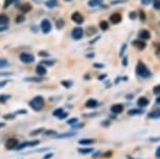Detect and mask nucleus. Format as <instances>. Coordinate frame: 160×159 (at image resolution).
<instances>
[{
    "label": "nucleus",
    "mask_w": 160,
    "mask_h": 159,
    "mask_svg": "<svg viewBox=\"0 0 160 159\" xmlns=\"http://www.w3.org/2000/svg\"><path fill=\"white\" fill-rule=\"evenodd\" d=\"M136 73H137V76H139L140 77H142V79H148V77H150L152 76L150 69L144 65V63L141 61L138 62V64L136 65Z\"/></svg>",
    "instance_id": "1"
},
{
    "label": "nucleus",
    "mask_w": 160,
    "mask_h": 159,
    "mask_svg": "<svg viewBox=\"0 0 160 159\" xmlns=\"http://www.w3.org/2000/svg\"><path fill=\"white\" fill-rule=\"evenodd\" d=\"M28 105L32 110L40 111V110L43 109V107H44V98L42 97H40V95H38V97L32 98V100L29 102Z\"/></svg>",
    "instance_id": "2"
},
{
    "label": "nucleus",
    "mask_w": 160,
    "mask_h": 159,
    "mask_svg": "<svg viewBox=\"0 0 160 159\" xmlns=\"http://www.w3.org/2000/svg\"><path fill=\"white\" fill-rule=\"evenodd\" d=\"M19 59L21 62H23L24 64H31V63L35 62V57L32 53L28 52H22L19 56Z\"/></svg>",
    "instance_id": "3"
},
{
    "label": "nucleus",
    "mask_w": 160,
    "mask_h": 159,
    "mask_svg": "<svg viewBox=\"0 0 160 159\" xmlns=\"http://www.w3.org/2000/svg\"><path fill=\"white\" fill-rule=\"evenodd\" d=\"M19 145V140L15 137H11L5 142V149L11 151V150H16L17 146Z\"/></svg>",
    "instance_id": "4"
},
{
    "label": "nucleus",
    "mask_w": 160,
    "mask_h": 159,
    "mask_svg": "<svg viewBox=\"0 0 160 159\" xmlns=\"http://www.w3.org/2000/svg\"><path fill=\"white\" fill-rule=\"evenodd\" d=\"M40 142L39 140H31V142H24L22 143H19V145L17 146L16 150H22V149H25V148H28V147H36L38 146Z\"/></svg>",
    "instance_id": "5"
},
{
    "label": "nucleus",
    "mask_w": 160,
    "mask_h": 159,
    "mask_svg": "<svg viewBox=\"0 0 160 159\" xmlns=\"http://www.w3.org/2000/svg\"><path fill=\"white\" fill-rule=\"evenodd\" d=\"M83 35H84V31L83 28L81 27H75L73 28V31L71 32V36L74 40H81L83 38Z\"/></svg>",
    "instance_id": "6"
},
{
    "label": "nucleus",
    "mask_w": 160,
    "mask_h": 159,
    "mask_svg": "<svg viewBox=\"0 0 160 159\" xmlns=\"http://www.w3.org/2000/svg\"><path fill=\"white\" fill-rule=\"evenodd\" d=\"M71 19L74 23H77V24H82L84 22V17L80 12H74V13L71 15Z\"/></svg>",
    "instance_id": "7"
},
{
    "label": "nucleus",
    "mask_w": 160,
    "mask_h": 159,
    "mask_svg": "<svg viewBox=\"0 0 160 159\" xmlns=\"http://www.w3.org/2000/svg\"><path fill=\"white\" fill-rule=\"evenodd\" d=\"M41 29H42V32H43L44 34H48V32L51 31V23L47 19L42 20V22H41Z\"/></svg>",
    "instance_id": "8"
},
{
    "label": "nucleus",
    "mask_w": 160,
    "mask_h": 159,
    "mask_svg": "<svg viewBox=\"0 0 160 159\" xmlns=\"http://www.w3.org/2000/svg\"><path fill=\"white\" fill-rule=\"evenodd\" d=\"M123 105L122 104H114L111 106L110 108V111L112 113H114V114H120V113L123 111Z\"/></svg>",
    "instance_id": "9"
},
{
    "label": "nucleus",
    "mask_w": 160,
    "mask_h": 159,
    "mask_svg": "<svg viewBox=\"0 0 160 159\" xmlns=\"http://www.w3.org/2000/svg\"><path fill=\"white\" fill-rule=\"evenodd\" d=\"M132 45L134 47H136V48L138 49H140V50H142L146 48V46H147V44L144 43V41L142 40H140V39H137V40H134L132 42Z\"/></svg>",
    "instance_id": "10"
},
{
    "label": "nucleus",
    "mask_w": 160,
    "mask_h": 159,
    "mask_svg": "<svg viewBox=\"0 0 160 159\" xmlns=\"http://www.w3.org/2000/svg\"><path fill=\"white\" fill-rule=\"evenodd\" d=\"M122 17L119 13H114L110 16V21L113 24H118L120 21H122Z\"/></svg>",
    "instance_id": "11"
},
{
    "label": "nucleus",
    "mask_w": 160,
    "mask_h": 159,
    "mask_svg": "<svg viewBox=\"0 0 160 159\" xmlns=\"http://www.w3.org/2000/svg\"><path fill=\"white\" fill-rule=\"evenodd\" d=\"M138 37H139L140 40H142V41L150 40V39H151V32L149 31H147V29H142V31L139 32Z\"/></svg>",
    "instance_id": "12"
},
{
    "label": "nucleus",
    "mask_w": 160,
    "mask_h": 159,
    "mask_svg": "<svg viewBox=\"0 0 160 159\" xmlns=\"http://www.w3.org/2000/svg\"><path fill=\"white\" fill-rule=\"evenodd\" d=\"M86 108H90V109H93V108H96L98 106V102L94 100V98H90V100H88L86 102L85 104Z\"/></svg>",
    "instance_id": "13"
},
{
    "label": "nucleus",
    "mask_w": 160,
    "mask_h": 159,
    "mask_svg": "<svg viewBox=\"0 0 160 159\" xmlns=\"http://www.w3.org/2000/svg\"><path fill=\"white\" fill-rule=\"evenodd\" d=\"M149 104H150L149 100H148L147 97H139V98H138V101H137V105H138V106H139V107H141V108L147 107Z\"/></svg>",
    "instance_id": "14"
},
{
    "label": "nucleus",
    "mask_w": 160,
    "mask_h": 159,
    "mask_svg": "<svg viewBox=\"0 0 160 159\" xmlns=\"http://www.w3.org/2000/svg\"><path fill=\"white\" fill-rule=\"evenodd\" d=\"M36 72H37L38 76L42 77V76H45V74H46L47 70H46V68L44 67V65L40 64V65H38L37 67H36Z\"/></svg>",
    "instance_id": "15"
},
{
    "label": "nucleus",
    "mask_w": 160,
    "mask_h": 159,
    "mask_svg": "<svg viewBox=\"0 0 160 159\" xmlns=\"http://www.w3.org/2000/svg\"><path fill=\"white\" fill-rule=\"evenodd\" d=\"M74 132H66V133H61L57 135V138L58 139H63V138H70V137L74 136Z\"/></svg>",
    "instance_id": "16"
},
{
    "label": "nucleus",
    "mask_w": 160,
    "mask_h": 159,
    "mask_svg": "<svg viewBox=\"0 0 160 159\" xmlns=\"http://www.w3.org/2000/svg\"><path fill=\"white\" fill-rule=\"evenodd\" d=\"M95 142V140L94 139H92V138H84V139H81V140H78V143L80 145H82V146H90V145H93V143Z\"/></svg>",
    "instance_id": "17"
},
{
    "label": "nucleus",
    "mask_w": 160,
    "mask_h": 159,
    "mask_svg": "<svg viewBox=\"0 0 160 159\" xmlns=\"http://www.w3.org/2000/svg\"><path fill=\"white\" fill-rule=\"evenodd\" d=\"M148 117L151 118V119H157V118H160V110H154V111H151V112L148 114Z\"/></svg>",
    "instance_id": "18"
},
{
    "label": "nucleus",
    "mask_w": 160,
    "mask_h": 159,
    "mask_svg": "<svg viewBox=\"0 0 160 159\" xmlns=\"http://www.w3.org/2000/svg\"><path fill=\"white\" fill-rule=\"evenodd\" d=\"M8 17L5 14H0V25H7L8 23Z\"/></svg>",
    "instance_id": "19"
},
{
    "label": "nucleus",
    "mask_w": 160,
    "mask_h": 159,
    "mask_svg": "<svg viewBox=\"0 0 160 159\" xmlns=\"http://www.w3.org/2000/svg\"><path fill=\"white\" fill-rule=\"evenodd\" d=\"M45 5L49 8H53V7H58V0H47V1L45 2Z\"/></svg>",
    "instance_id": "20"
},
{
    "label": "nucleus",
    "mask_w": 160,
    "mask_h": 159,
    "mask_svg": "<svg viewBox=\"0 0 160 159\" xmlns=\"http://www.w3.org/2000/svg\"><path fill=\"white\" fill-rule=\"evenodd\" d=\"M19 8H20V11L22 12V13H28V12H29L32 10V5L28 4V3H24L22 5H20Z\"/></svg>",
    "instance_id": "21"
},
{
    "label": "nucleus",
    "mask_w": 160,
    "mask_h": 159,
    "mask_svg": "<svg viewBox=\"0 0 160 159\" xmlns=\"http://www.w3.org/2000/svg\"><path fill=\"white\" fill-rule=\"evenodd\" d=\"M102 3V0H89L88 1V5L91 7H98Z\"/></svg>",
    "instance_id": "22"
},
{
    "label": "nucleus",
    "mask_w": 160,
    "mask_h": 159,
    "mask_svg": "<svg viewBox=\"0 0 160 159\" xmlns=\"http://www.w3.org/2000/svg\"><path fill=\"white\" fill-rule=\"evenodd\" d=\"M78 152L81 153V154H83V155H86V154L91 153L92 149L91 148H80V149H78Z\"/></svg>",
    "instance_id": "23"
},
{
    "label": "nucleus",
    "mask_w": 160,
    "mask_h": 159,
    "mask_svg": "<svg viewBox=\"0 0 160 159\" xmlns=\"http://www.w3.org/2000/svg\"><path fill=\"white\" fill-rule=\"evenodd\" d=\"M24 81H26V82H35V83H39V82H42L43 79H41V77H25Z\"/></svg>",
    "instance_id": "24"
},
{
    "label": "nucleus",
    "mask_w": 160,
    "mask_h": 159,
    "mask_svg": "<svg viewBox=\"0 0 160 159\" xmlns=\"http://www.w3.org/2000/svg\"><path fill=\"white\" fill-rule=\"evenodd\" d=\"M99 28H101L102 31H107V29L109 28V23L105 20L101 21V22H99Z\"/></svg>",
    "instance_id": "25"
},
{
    "label": "nucleus",
    "mask_w": 160,
    "mask_h": 159,
    "mask_svg": "<svg viewBox=\"0 0 160 159\" xmlns=\"http://www.w3.org/2000/svg\"><path fill=\"white\" fill-rule=\"evenodd\" d=\"M128 113H129V115H139L141 113H143V111L140 109H131V110H129Z\"/></svg>",
    "instance_id": "26"
},
{
    "label": "nucleus",
    "mask_w": 160,
    "mask_h": 159,
    "mask_svg": "<svg viewBox=\"0 0 160 159\" xmlns=\"http://www.w3.org/2000/svg\"><path fill=\"white\" fill-rule=\"evenodd\" d=\"M10 65V63L7 59H3V58H0V68H3V67H7V66Z\"/></svg>",
    "instance_id": "27"
},
{
    "label": "nucleus",
    "mask_w": 160,
    "mask_h": 159,
    "mask_svg": "<svg viewBox=\"0 0 160 159\" xmlns=\"http://www.w3.org/2000/svg\"><path fill=\"white\" fill-rule=\"evenodd\" d=\"M63 112H64V110H63V108H58V109H56L55 111H53L52 115H53V116H57V117H59V116L61 115Z\"/></svg>",
    "instance_id": "28"
},
{
    "label": "nucleus",
    "mask_w": 160,
    "mask_h": 159,
    "mask_svg": "<svg viewBox=\"0 0 160 159\" xmlns=\"http://www.w3.org/2000/svg\"><path fill=\"white\" fill-rule=\"evenodd\" d=\"M95 32H96V28L94 26H90V27L87 29V36H92V35H94Z\"/></svg>",
    "instance_id": "29"
},
{
    "label": "nucleus",
    "mask_w": 160,
    "mask_h": 159,
    "mask_svg": "<svg viewBox=\"0 0 160 159\" xmlns=\"http://www.w3.org/2000/svg\"><path fill=\"white\" fill-rule=\"evenodd\" d=\"M64 24H65V22H64V20L63 19H59L58 21L56 22V25H57V28H62L63 26H64Z\"/></svg>",
    "instance_id": "30"
},
{
    "label": "nucleus",
    "mask_w": 160,
    "mask_h": 159,
    "mask_svg": "<svg viewBox=\"0 0 160 159\" xmlns=\"http://www.w3.org/2000/svg\"><path fill=\"white\" fill-rule=\"evenodd\" d=\"M43 131H44V129H42V128H40V129H36L35 131L31 132V136H36V135H38V134H41Z\"/></svg>",
    "instance_id": "31"
},
{
    "label": "nucleus",
    "mask_w": 160,
    "mask_h": 159,
    "mask_svg": "<svg viewBox=\"0 0 160 159\" xmlns=\"http://www.w3.org/2000/svg\"><path fill=\"white\" fill-rule=\"evenodd\" d=\"M61 85L64 86L65 88H70L72 86V82H70V81H63V82H61Z\"/></svg>",
    "instance_id": "32"
},
{
    "label": "nucleus",
    "mask_w": 160,
    "mask_h": 159,
    "mask_svg": "<svg viewBox=\"0 0 160 159\" xmlns=\"http://www.w3.org/2000/svg\"><path fill=\"white\" fill-rule=\"evenodd\" d=\"M153 7L156 10H160V0H153Z\"/></svg>",
    "instance_id": "33"
},
{
    "label": "nucleus",
    "mask_w": 160,
    "mask_h": 159,
    "mask_svg": "<svg viewBox=\"0 0 160 159\" xmlns=\"http://www.w3.org/2000/svg\"><path fill=\"white\" fill-rule=\"evenodd\" d=\"M10 97H11L10 95H4V94L0 95V103H5Z\"/></svg>",
    "instance_id": "34"
},
{
    "label": "nucleus",
    "mask_w": 160,
    "mask_h": 159,
    "mask_svg": "<svg viewBox=\"0 0 160 159\" xmlns=\"http://www.w3.org/2000/svg\"><path fill=\"white\" fill-rule=\"evenodd\" d=\"M77 122H78V118H75V117L70 118V119H68V121H67V124L70 125V126H74Z\"/></svg>",
    "instance_id": "35"
},
{
    "label": "nucleus",
    "mask_w": 160,
    "mask_h": 159,
    "mask_svg": "<svg viewBox=\"0 0 160 159\" xmlns=\"http://www.w3.org/2000/svg\"><path fill=\"white\" fill-rule=\"evenodd\" d=\"M24 20H25V17H24L23 15H19V16H17V18H16V22H17V23L23 22Z\"/></svg>",
    "instance_id": "36"
},
{
    "label": "nucleus",
    "mask_w": 160,
    "mask_h": 159,
    "mask_svg": "<svg viewBox=\"0 0 160 159\" xmlns=\"http://www.w3.org/2000/svg\"><path fill=\"white\" fill-rule=\"evenodd\" d=\"M13 1L14 0H4V4H3V7L7 8L10 7L11 4H13Z\"/></svg>",
    "instance_id": "37"
},
{
    "label": "nucleus",
    "mask_w": 160,
    "mask_h": 159,
    "mask_svg": "<svg viewBox=\"0 0 160 159\" xmlns=\"http://www.w3.org/2000/svg\"><path fill=\"white\" fill-rule=\"evenodd\" d=\"M153 92L155 94H160V85H157L153 88Z\"/></svg>",
    "instance_id": "38"
},
{
    "label": "nucleus",
    "mask_w": 160,
    "mask_h": 159,
    "mask_svg": "<svg viewBox=\"0 0 160 159\" xmlns=\"http://www.w3.org/2000/svg\"><path fill=\"white\" fill-rule=\"evenodd\" d=\"M127 2V0H113L111 1V4H118V3H125Z\"/></svg>",
    "instance_id": "39"
},
{
    "label": "nucleus",
    "mask_w": 160,
    "mask_h": 159,
    "mask_svg": "<svg viewBox=\"0 0 160 159\" xmlns=\"http://www.w3.org/2000/svg\"><path fill=\"white\" fill-rule=\"evenodd\" d=\"M139 16H140L141 21H144V20H146V14H144V12H143V11H140V12H139Z\"/></svg>",
    "instance_id": "40"
},
{
    "label": "nucleus",
    "mask_w": 160,
    "mask_h": 159,
    "mask_svg": "<svg viewBox=\"0 0 160 159\" xmlns=\"http://www.w3.org/2000/svg\"><path fill=\"white\" fill-rule=\"evenodd\" d=\"M53 61H43V62H41V64L42 65H52L53 64Z\"/></svg>",
    "instance_id": "41"
},
{
    "label": "nucleus",
    "mask_w": 160,
    "mask_h": 159,
    "mask_svg": "<svg viewBox=\"0 0 160 159\" xmlns=\"http://www.w3.org/2000/svg\"><path fill=\"white\" fill-rule=\"evenodd\" d=\"M67 115H68V113H66V112H63L62 114L60 115L58 118H59V119H64V118H66V117H67Z\"/></svg>",
    "instance_id": "42"
},
{
    "label": "nucleus",
    "mask_w": 160,
    "mask_h": 159,
    "mask_svg": "<svg viewBox=\"0 0 160 159\" xmlns=\"http://www.w3.org/2000/svg\"><path fill=\"white\" fill-rule=\"evenodd\" d=\"M155 155H156V157H157V158H160V147H158V148L156 149Z\"/></svg>",
    "instance_id": "43"
},
{
    "label": "nucleus",
    "mask_w": 160,
    "mask_h": 159,
    "mask_svg": "<svg viewBox=\"0 0 160 159\" xmlns=\"http://www.w3.org/2000/svg\"><path fill=\"white\" fill-rule=\"evenodd\" d=\"M136 16H137V14L135 13V12H132V13L129 15V17L131 18V19H135V18H136Z\"/></svg>",
    "instance_id": "44"
},
{
    "label": "nucleus",
    "mask_w": 160,
    "mask_h": 159,
    "mask_svg": "<svg viewBox=\"0 0 160 159\" xmlns=\"http://www.w3.org/2000/svg\"><path fill=\"white\" fill-rule=\"evenodd\" d=\"M45 134L46 135H56V131H53V130H50V131H46L45 132Z\"/></svg>",
    "instance_id": "45"
},
{
    "label": "nucleus",
    "mask_w": 160,
    "mask_h": 159,
    "mask_svg": "<svg viewBox=\"0 0 160 159\" xmlns=\"http://www.w3.org/2000/svg\"><path fill=\"white\" fill-rule=\"evenodd\" d=\"M52 156H53L52 153H49V154H46V155H45L42 159H50L51 157H52Z\"/></svg>",
    "instance_id": "46"
},
{
    "label": "nucleus",
    "mask_w": 160,
    "mask_h": 159,
    "mask_svg": "<svg viewBox=\"0 0 160 159\" xmlns=\"http://www.w3.org/2000/svg\"><path fill=\"white\" fill-rule=\"evenodd\" d=\"M93 67H95V68H102V67H104V65H102V64H98V63H94V64H93Z\"/></svg>",
    "instance_id": "47"
},
{
    "label": "nucleus",
    "mask_w": 160,
    "mask_h": 159,
    "mask_svg": "<svg viewBox=\"0 0 160 159\" xmlns=\"http://www.w3.org/2000/svg\"><path fill=\"white\" fill-rule=\"evenodd\" d=\"M151 1H152V0H141V3L144 5H148L151 3Z\"/></svg>",
    "instance_id": "48"
},
{
    "label": "nucleus",
    "mask_w": 160,
    "mask_h": 159,
    "mask_svg": "<svg viewBox=\"0 0 160 159\" xmlns=\"http://www.w3.org/2000/svg\"><path fill=\"white\" fill-rule=\"evenodd\" d=\"M39 53H40L41 57H49V53L46 52H40Z\"/></svg>",
    "instance_id": "49"
},
{
    "label": "nucleus",
    "mask_w": 160,
    "mask_h": 159,
    "mask_svg": "<svg viewBox=\"0 0 160 159\" xmlns=\"http://www.w3.org/2000/svg\"><path fill=\"white\" fill-rule=\"evenodd\" d=\"M26 112H28V111H26V110H19V111H17V114H26Z\"/></svg>",
    "instance_id": "50"
},
{
    "label": "nucleus",
    "mask_w": 160,
    "mask_h": 159,
    "mask_svg": "<svg viewBox=\"0 0 160 159\" xmlns=\"http://www.w3.org/2000/svg\"><path fill=\"white\" fill-rule=\"evenodd\" d=\"M7 84H8V81H2V82H0V88H1V87H4Z\"/></svg>",
    "instance_id": "51"
},
{
    "label": "nucleus",
    "mask_w": 160,
    "mask_h": 159,
    "mask_svg": "<svg viewBox=\"0 0 160 159\" xmlns=\"http://www.w3.org/2000/svg\"><path fill=\"white\" fill-rule=\"evenodd\" d=\"M126 47H127V45H126V44H123V47H122V49L120 50V56H122V53H123V52H125Z\"/></svg>",
    "instance_id": "52"
},
{
    "label": "nucleus",
    "mask_w": 160,
    "mask_h": 159,
    "mask_svg": "<svg viewBox=\"0 0 160 159\" xmlns=\"http://www.w3.org/2000/svg\"><path fill=\"white\" fill-rule=\"evenodd\" d=\"M7 29H8V26H7V25H3V27H0V32L7 31Z\"/></svg>",
    "instance_id": "53"
},
{
    "label": "nucleus",
    "mask_w": 160,
    "mask_h": 159,
    "mask_svg": "<svg viewBox=\"0 0 160 159\" xmlns=\"http://www.w3.org/2000/svg\"><path fill=\"white\" fill-rule=\"evenodd\" d=\"M127 64H128V63H127V58H125L123 59V66H127Z\"/></svg>",
    "instance_id": "54"
},
{
    "label": "nucleus",
    "mask_w": 160,
    "mask_h": 159,
    "mask_svg": "<svg viewBox=\"0 0 160 159\" xmlns=\"http://www.w3.org/2000/svg\"><path fill=\"white\" fill-rule=\"evenodd\" d=\"M104 77H106V74H102V76L99 77L98 79H99V80H102V79H104Z\"/></svg>",
    "instance_id": "55"
},
{
    "label": "nucleus",
    "mask_w": 160,
    "mask_h": 159,
    "mask_svg": "<svg viewBox=\"0 0 160 159\" xmlns=\"http://www.w3.org/2000/svg\"><path fill=\"white\" fill-rule=\"evenodd\" d=\"M156 102H157V104H159V105H160V97H157Z\"/></svg>",
    "instance_id": "56"
},
{
    "label": "nucleus",
    "mask_w": 160,
    "mask_h": 159,
    "mask_svg": "<svg viewBox=\"0 0 160 159\" xmlns=\"http://www.w3.org/2000/svg\"><path fill=\"white\" fill-rule=\"evenodd\" d=\"M4 126V124H0V127H3Z\"/></svg>",
    "instance_id": "57"
},
{
    "label": "nucleus",
    "mask_w": 160,
    "mask_h": 159,
    "mask_svg": "<svg viewBox=\"0 0 160 159\" xmlns=\"http://www.w3.org/2000/svg\"><path fill=\"white\" fill-rule=\"evenodd\" d=\"M65 1H71V0H65Z\"/></svg>",
    "instance_id": "58"
},
{
    "label": "nucleus",
    "mask_w": 160,
    "mask_h": 159,
    "mask_svg": "<svg viewBox=\"0 0 160 159\" xmlns=\"http://www.w3.org/2000/svg\"><path fill=\"white\" fill-rule=\"evenodd\" d=\"M159 26H160V21H159Z\"/></svg>",
    "instance_id": "59"
}]
</instances>
